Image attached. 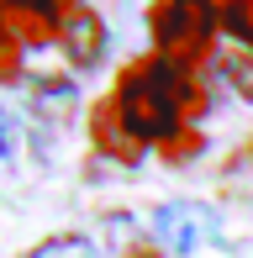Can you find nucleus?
<instances>
[{
  "label": "nucleus",
  "mask_w": 253,
  "mask_h": 258,
  "mask_svg": "<svg viewBox=\"0 0 253 258\" xmlns=\"http://www.w3.org/2000/svg\"><path fill=\"white\" fill-rule=\"evenodd\" d=\"M106 100H111V111H116V121L148 148L153 143L164 148L169 137H179L185 126H195L201 111H206L201 79H195L185 63L164 58V53L132 58L116 74V85L106 90Z\"/></svg>",
  "instance_id": "f257e3e1"
},
{
  "label": "nucleus",
  "mask_w": 253,
  "mask_h": 258,
  "mask_svg": "<svg viewBox=\"0 0 253 258\" xmlns=\"http://www.w3.org/2000/svg\"><path fill=\"white\" fill-rule=\"evenodd\" d=\"M216 32H222L216 0H153L148 6V42H153V53L185 63L190 74L222 58Z\"/></svg>",
  "instance_id": "f03ea898"
},
{
  "label": "nucleus",
  "mask_w": 253,
  "mask_h": 258,
  "mask_svg": "<svg viewBox=\"0 0 253 258\" xmlns=\"http://www.w3.org/2000/svg\"><path fill=\"white\" fill-rule=\"evenodd\" d=\"M148 227H153V242L164 253H174V258L201 253L206 242L216 237V216L201 201H164V206H153Z\"/></svg>",
  "instance_id": "7ed1b4c3"
},
{
  "label": "nucleus",
  "mask_w": 253,
  "mask_h": 258,
  "mask_svg": "<svg viewBox=\"0 0 253 258\" xmlns=\"http://www.w3.org/2000/svg\"><path fill=\"white\" fill-rule=\"evenodd\" d=\"M85 137H90V148H95L100 158H111V163H126L132 169L137 158L148 153V143H137L132 132L116 121V111H111V100L100 95L95 105H90V121H85Z\"/></svg>",
  "instance_id": "20e7f679"
},
{
  "label": "nucleus",
  "mask_w": 253,
  "mask_h": 258,
  "mask_svg": "<svg viewBox=\"0 0 253 258\" xmlns=\"http://www.w3.org/2000/svg\"><path fill=\"white\" fill-rule=\"evenodd\" d=\"M58 48H64V58L74 69H95L100 58H106V21H100V11L95 6H79L74 16L64 21V32H58Z\"/></svg>",
  "instance_id": "39448f33"
},
{
  "label": "nucleus",
  "mask_w": 253,
  "mask_h": 258,
  "mask_svg": "<svg viewBox=\"0 0 253 258\" xmlns=\"http://www.w3.org/2000/svg\"><path fill=\"white\" fill-rule=\"evenodd\" d=\"M16 258H100V248L85 237V232H53V237L32 242V248L16 253Z\"/></svg>",
  "instance_id": "423d86ee"
},
{
  "label": "nucleus",
  "mask_w": 253,
  "mask_h": 258,
  "mask_svg": "<svg viewBox=\"0 0 253 258\" xmlns=\"http://www.w3.org/2000/svg\"><path fill=\"white\" fill-rule=\"evenodd\" d=\"M216 74H222V85H232L237 100L253 105V48H227L216 58Z\"/></svg>",
  "instance_id": "0eeeda50"
},
{
  "label": "nucleus",
  "mask_w": 253,
  "mask_h": 258,
  "mask_svg": "<svg viewBox=\"0 0 253 258\" xmlns=\"http://www.w3.org/2000/svg\"><path fill=\"white\" fill-rule=\"evenodd\" d=\"M16 79H27V42L11 32L6 11H0V85H16Z\"/></svg>",
  "instance_id": "6e6552de"
},
{
  "label": "nucleus",
  "mask_w": 253,
  "mask_h": 258,
  "mask_svg": "<svg viewBox=\"0 0 253 258\" xmlns=\"http://www.w3.org/2000/svg\"><path fill=\"white\" fill-rule=\"evenodd\" d=\"M216 16L237 48H253V0H216Z\"/></svg>",
  "instance_id": "1a4fd4ad"
},
{
  "label": "nucleus",
  "mask_w": 253,
  "mask_h": 258,
  "mask_svg": "<svg viewBox=\"0 0 253 258\" xmlns=\"http://www.w3.org/2000/svg\"><path fill=\"white\" fill-rule=\"evenodd\" d=\"M16 163H21V121L0 100V174H16Z\"/></svg>",
  "instance_id": "9d476101"
},
{
  "label": "nucleus",
  "mask_w": 253,
  "mask_h": 258,
  "mask_svg": "<svg viewBox=\"0 0 253 258\" xmlns=\"http://www.w3.org/2000/svg\"><path fill=\"white\" fill-rule=\"evenodd\" d=\"M158 153H164L169 163H179V158H195V153H201V132H195V126H185V132H179V137H169V143L158 148Z\"/></svg>",
  "instance_id": "9b49d317"
}]
</instances>
